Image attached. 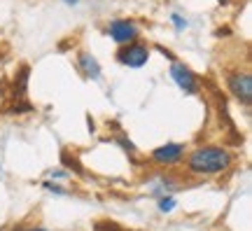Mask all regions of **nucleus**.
<instances>
[{
  "mask_svg": "<svg viewBox=\"0 0 252 231\" xmlns=\"http://www.w3.org/2000/svg\"><path fill=\"white\" fill-rule=\"evenodd\" d=\"M119 142H122V147H124V150H131V152L135 150V147H133V142H131V140H126V138H122Z\"/></svg>",
  "mask_w": 252,
  "mask_h": 231,
  "instance_id": "obj_10",
  "label": "nucleus"
},
{
  "mask_svg": "<svg viewBox=\"0 0 252 231\" xmlns=\"http://www.w3.org/2000/svg\"><path fill=\"white\" fill-rule=\"evenodd\" d=\"M63 2H65V5H77L80 0H63Z\"/></svg>",
  "mask_w": 252,
  "mask_h": 231,
  "instance_id": "obj_11",
  "label": "nucleus"
},
{
  "mask_svg": "<svg viewBox=\"0 0 252 231\" xmlns=\"http://www.w3.org/2000/svg\"><path fill=\"white\" fill-rule=\"evenodd\" d=\"M28 231H47V229H28Z\"/></svg>",
  "mask_w": 252,
  "mask_h": 231,
  "instance_id": "obj_12",
  "label": "nucleus"
},
{
  "mask_svg": "<svg viewBox=\"0 0 252 231\" xmlns=\"http://www.w3.org/2000/svg\"><path fill=\"white\" fill-rule=\"evenodd\" d=\"M226 89L229 94L241 103V105H252V75L250 70H231L226 72Z\"/></svg>",
  "mask_w": 252,
  "mask_h": 231,
  "instance_id": "obj_2",
  "label": "nucleus"
},
{
  "mask_svg": "<svg viewBox=\"0 0 252 231\" xmlns=\"http://www.w3.org/2000/svg\"><path fill=\"white\" fill-rule=\"evenodd\" d=\"M185 157V145L182 142H168V145H161L157 150L150 152V159L159 166H173Z\"/></svg>",
  "mask_w": 252,
  "mask_h": 231,
  "instance_id": "obj_6",
  "label": "nucleus"
},
{
  "mask_svg": "<svg viewBox=\"0 0 252 231\" xmlns=\"http://www.w3.org/2000/svg\"><path fill=\"white\" fill-rule=\"evenodd\" d=\"M159 210H161V213H171L173 208H175V198H173V196H161V198H159Z\"/></svg>",
  "mask_w": 252,
  "mask_h": 231,
  "instance_id": "obj_8",
  "label": "nucleus"
},
{
  "mask_svg": "<svg viewBox=\"0 0 252 231\" xmlns=\"http://www.w3.org/2000/svg\"><path fill=\"white\" fill-rule=\"evenodd\" d=\"M105 33H108L110 40L117 42L119 47L128 45V42H133V40H140V28H138V24L131 21V19H115V21H110L108 28H105Z\"/></svg>",
  "mask_w": 252,
  "mask_h": 231,
  "instance_id": "obj_4",
  "label": "nucleus"
},
{
  "mask_svg": "<svg viewBox=\"0 0 252 231\" xmlns=\"http://www.w3.org/2000/svg\"><path fill=\"white\" fill-rule=\"evenodd\" d=\"M117 61L122 66H126V68H143L145 63L150 61V47L140 42V40L122 45L117 52Z\"/></svg>",
  "mask_w": 252,
  "mask_h": 231,
  "instance_id": "obj_3",
  "label": "nucleus"
},
{
  "mask_svg": "<svg viewBox=\"0 0 252 231\" xmlns=\"http://www.w3.org/2000/svg\"><path fill=\"white\" fill-rule=\"evenodd\" d=\"M168 75L185 94H198V77L194 75V70H189V66H185L180 61H173L171 68H168Z\"/></svg>",
  "mask_w": 252,
  "mask_h": 231,
  "instance_id": "obj_5",
  "label": "nucleus"
},
{
  "mask_svg": "<svg viewBox=\"0 0 252 231\" xmlns=\"http://www.w3.org/2000/svg\"><path fill=\"white\" fill-rule=\"evenodd\" d=\"M231 152L220 145H201L196 150L189 152L187 170L191 175H217L231 166Z\"/></svg>",
  "mask_w": 252,
  "mask_h": 231,
  "instance_id": "obj_1",
  "label": "nucleus"
},
{
  "mask_svg": "<svg viewBox=\"0 0 252 231\" xmlns=\"http://www.w3.org/2000/svg\"><path fill=\"white\" fill-rule=\"evenodd\" d=\"M171 21H173V26H175V31H185V28L189 26V21L182 17V14H178V12L171 14Z\"/></svg>",
  "mask_w": 252,
  "mask_h": 231,
  "instance_id": "obj_9",
  "label": "nucleus"
},
{
  "mask_svg": "<svg viewBox=\"0 0 252 231\" xmlns=\"http://www.w3.org/2000/svg\"><path fill=\"white\" fill-rule=\"evenodd\" d=\"M77 68L82 70L84 77L100 80V63L96 61V56H91L89 52H77Z\"/></svg>",
  "mask_w": 252,
  "mask_h": 231,
  "instance_id": "obj_7",
  "label": "nucleus"
}]
</instances>
